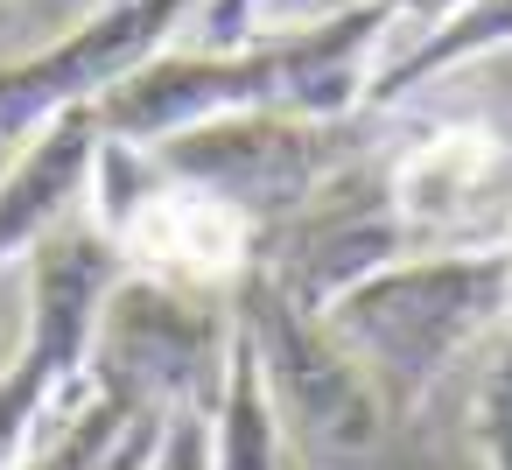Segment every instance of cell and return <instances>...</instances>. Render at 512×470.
I'll use <instances>...</instances> for the list:
<instances>
[{"label": "cell", "instance_id": "1", "mask_svg": "<svg viewBox=\"0 0 512 470\" xmlns=\"http://www.w3.org/2000/svg\"><path fill=\"white\" fill-rule=\"evenodd\" d=\"M386 36H393V15L379 0H351V8L302 22V29H260L239 50L169 43L155 64H141L127 85H113L92 113H99L106 141H134V148H155V141L225 120V113L358 120Z\"/></svg>", "mask_w": 512, "mask_h": 470}, {"label": "cell", "instance_id": "2", "mask_svg": "<svg viewBox=\"0 0 512 470\" xmlns=\"http://www.w3.org/2000/svg\"><path fill=\"white\" fill-rule=\"evenodd\" d=\"M512 316V246L498 253H414L344 288L323 323L379 379V393L421 421V407L470 365Z\"/></svg>", "mask_w": 512, "mask_h": 470}, {"label": "cell", "instance_id": "3", "mask_svg": "<svg viewBox=\"0 0 512 470\" xmlns=\"http://www.w3.org/2000/svg\"><path fill=\"white\" fill-rule=\"evenodd\" d=\"M232 309L260 358L295 470H435L414 421L379 393V379L330 337L316 309L281 295L260 267L232 281Z\"/></svg>", "mask_w": 512, "mask_h": 470}, {"label": "cell", "instance_id": "4", "mask_svg": "<svg viewBox=\"0 0 512 470\" xmlns=\"http://www.w3.org/2000/svg\"><path fill=\"white\" fill-rule=\"evenodd\" d=\"M239 344L232 288L120 274L85 344V386L127 414H211Z\"/></svg>", "mask_w": 512, "mask_h": 470}, {"label": "cell", "instance_id": "5", "mask_svg": "<svg viewBox=\"0 0 512 470\" xmlns=\"http://www.w3.org/2000/svg\"><path fill=\"white\" fill-rule=\"evenodd\" d=\"M113 239L92 225V211L64 218L36 253H29V337L0 365V470H15L50 414L85 386V344L99 323L106 288L120 281Z\"/></svg>", "mask_w": 512, "mask_h": 470}, {"label": "cell", "instance_id": "6", "mask_svg": "<svg viewBox=\"0 0 512 470\" xmlns=\"http://www.w3.org/2000/svg\"><path fill=\"white\" fill-rule=\"evenodd\" d=\"M85 211L113 239L127 274H155L183 288H232L253 267V225L232 204L176 183L134 141H99Z\"/></svg>", "mask_w": 512, "mask_h": 470}, {"label": "cell", "instance_id": "7", "mask_svg": "<svg viewBox=\"0 0 512 470\" xmlns=\"http://www.w3.org/2000/svg\"><path fill=\"white\" fill-rule=\"evenodd\" d=\"M176 183L232 204L253 225V246L288 225L337 169H351L365 148L351 120H295V113H225L204 127H183L148 148Z\"/></svg>", "mask_w": 512, "mask_h": 470}, {"label": "cell", "instance_id": "8", "mask_svg": "<svg viewBox=\"0 0 512 470\" xmlns=\"http://www.w3.org/2000/svg\"><path fill=\"white\" fill-rule=\"evenodd\" d=\"M379 183L407 260L512 246V134L498 127H428L379 162Z\"/></svg>", "mask_w": 512, "mask_h": 470}, {"label": "cell", "instance_id": "9", "mask_svg": "<svg viewBox=\"0 0 512 470\" xmlns=\"http://www.w3.org/2000/svg\"><path fill=\"white\" fill-rule=\"evenodd\" d=\"M190 15L197 0H99L71 36L0 64V141L36 134L64 106H99L113 85L155 64L176 29H190Z\"/></svg>", "mask_w": 512, "mask_h": 470}, {"label": "cell", "instance_id": "10", "mask_svg": "<svg viewBox=\"0 0 512 470\" xmlns=\"http://www.w3.org/2000/svg\"><path fill=\"white\" fill-rule=\"evenodd\" d=\"M379 162H386V155H379ZM379 162L358 155V162L337 169L288 225H274V232L253 246V267H260L281 295H295L302 309H316V316H323L344 288H358L365 274L407 260L400 225H393V211H386Z\"/></svg>", "mask_w": 512, "mask_h": 470}, {"label": "cell", "instance_id": "11", "mask_svg": "<svg viewBox=\"0 0 512 470\" xmlns=\"http://www.w3.org/2000/svg\"><path fill=\"white\" fill-rule=\"evenodd\" d=\"M99 113L92 106H64L57 120H43L22 155L0 176V267L29 260L64 218L85 211L92 197V162H99Z\"/></svg>", "mask_w": 512, "mask_h": 470}, {"label": "cell", "instance_id": "12", "mask_svg": "<svg viewBox=\"0 0 512 470\" xmlns=\"http://www.w3.org/2000/svg\"><path fill=\"white\" fill-rule=\"evenodd\" d=\"M491 50H512V0H463L442 29H428V36L407 43L400 57H379V71H372V85H365V113H393L407 92L449 78L456 64H477V57H491Z\"/></svg>", "mask_w": 512, "mask_h": 470}, {"label": "cell", "instance_id": "13", "mask_svg": "<svg viewBox=\"0 0 512 470\" xmlns=\"http://www.w3.org/2000/svg\"><path fill=\"white\" fill-rule=\"evenodd\" d=\"M211 470H295L281 414L267 400V379H260V358H253L246 330L232 344V365H225V386H218V407H211Z\"/></svg>", "mask_w": 512, "mask_h": 470}, {"label": "cell", "instance_id": "14", "mask_svg": "<svg viewBox=\"0 0 512 470\" xmlns=\"http://www.w3.org/2000/svg\"><path fill=\"white\" fill-rule=\"evenodd\" d=\"M127 421H134L127 407H113L106 393L78 386L64 400V414H50L36 428V442H29V456L15 470H106L113 449H120V435H127Z\"/></svg>", "mask_w": 512, "mask_h": 470}, {"label": "cell", "instance_id": "15", "mask_svg": "<svg viewBox=\"0 0 512 470\" xmlns=\"http://www.w3.org/2000/svg\"><path fill=\"white\" fill-rule=\"evenodd\" d=\"M470 365H477V393H470V442H477L484 470H512V316H505V330H498Z\"/></svg>", "mask_w": 512, "mask_h": 470}, {"label": "cell", "instance_id": "16", "mask_svg": "<svg viewBox=\"0 0 512 470\" xmlns=\"http://www.w3.org/2000/svg\"><path fill=\"white\" fill-rule=\"evenodd\" d=\"M246 36H260V0H197L190 50H239Z\"/></svg>", "mask_w": 512, "mask_h": 470}, {"label": "cell", "instance_id": "17", "mask_svg": "<svg viewBox=\"0 0 512 470\" xmlns=\"http://www.w3.org/2000/svg\"><path fill=\"white\" fill-rule=\"evenodd\" d=\"M141 470H211V414H169Z\"/></svg>", "mask_w": 512, "mask_h": 470}, {"label": "cell", "instance_id": "18", "mask_svg": "<svg viewBox=\"0 0 512 470\" xmlns=\"http://www.w3.org/2000/svg\"><path fill=\"white\" fill-rule=\"evenodd\" d=\"M379 8H386L393 22H407V43H421L428 29H442V22L463 8V0H379Z\"/></svg>", "mask_w": 512, "mask_h": 470}]
</instances>
